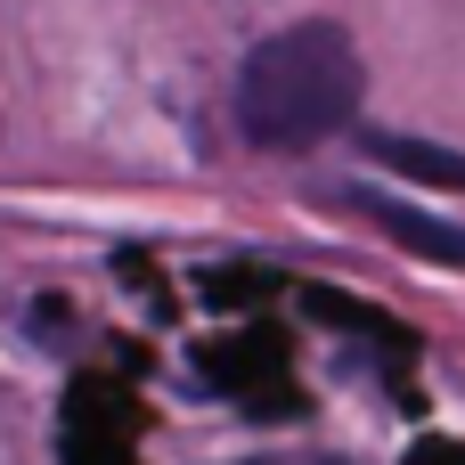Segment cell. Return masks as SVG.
Masks as SVG:
<instances>
[{"label": "cell", "mask_w": 465, "mask_h": 465, "mask_svg": "<svg viewBox=\"0 0 465 465\" xmlns=\"http://www.w3.org/2000/svg\"><path fill=\"white\" fill-rule=\"evenodd\" d=\"M360 98H368V65H360L351 33L327 16H302L270 41H253L237 65V123L253 147H278V155H302V147L351 131Z\"/></svg>", "instance_id": "cell-1"}, {"label": "cell", "mask_w": 465, "mask_h": 465, "mask_svg": "<svg viewBox=\"0 0 465 465\" xmlns=\"http://www.w3.org/2000/svg\"><path fill=\"white\" fill-rule=\"evenodd\" d=\"M409 465H465V450H441V441H433V450H417Z\"/></svg>", "instance_id": "cell-4"}, {"label": "cell", "mask_w": 465, "mask_h": 465, "mask_svg": "<svg viewBox=\"0 0 465 465\" xmlns=\"http://www.w3.org/2000/svg\"><path fill=\"white\" fill-rule=\"evenodd\" d=\"M343 204H351L360 221H376L384 237H401L409 253H425V262H441V270H465V229L433 221V213H417L409 196H384V188H351Z\"/></svg>", "instance_id": "cell-2"}, {"label": "cell", "mask_w": 465, "mask_h": 465, "mask_svg": "<svg viewBox=\"0 0 465 465\" xmlns=\"http://www.w3.org/2000/svg\"><path fill=\"white\" fill-rule=\"evenodd\" d=\"M368 155L417 188H465V155L458 147H433V139H409V131H368Z\"/></svg>", "instance_id": "cell-3"}]
</instances>
